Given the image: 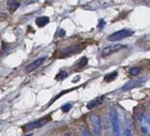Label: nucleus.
<instances>
[{
    "label": "nucleus",
    "mask_w": 150,
    "mask_h": 136,
    "mask_svg": "<svg viewBox=\"0 0 150 136\" xmlns=\"http://www.w3.org/2000/svg\"><path fill=\"white\" fill-rule=\"evenodd\" d=\"M49 23V18L47 16H40L36 20V24L38 25L39 27H44Z\"/></svg>",
    "instance_id": "4468645a"
},
{
    "label": "nucleus",
    "mask_w": 150,
    "mask_h": 136,
    "mask_svg": "<svg viewBox=\"0 0 150 136\" xmlns=\"http://www.w3.org/2000/svg\"><path fill=\"white\" fill-rule=\"evenodd\" d=\"M47 123V119H41V120H38V121H35V122H32V123H29L25 126V128L27 130H34L36 128H40V127L44 126V125Z\"/></svg>",
    "instance_id": "1a4fd4ad"
},
{
    "label": "nucleus",
    "mask_w": 150,
    "mask_h": 136,
    "mask_svg": "<svg viewBox=\"0 0 150 136\" xmlns=\"http://www.w3.org/2000/svg\"><path fill=\"white\" fill-rule=\"evenodd\" d=\"M103 100H104V96H99L97 97V98L93 99V100H91L89 103L87 105V108L89 110H92L94 109V108L98 107V105H100L101 103H103Z\"/></svg>",
    "instance_id": "9d476101"
},
{
    "label": "nucleus",
    "mask_w": 150,
    "mask_h": 136,
    "mask_svg": "<svg viewBox=\"0 0 150 136\" xmlns=\"http://www.w3.org/2000/svg\"><path fill=\"white\" fill-rule=\"evenodd\" d=\"M133 130H134V127H133L132 120L129 116H126V121H125V126H124V136H132L133 135Z\"/></svg>",
    "instance_id": "0eeeda50"
},
{
    "label": "nucleus",
    "mask_w": 150,
    "mask_h": 136,
    "mask_svg": "<svg viewBox=\"0 0 150 136\" xmlns=\"http://www.w3.org/2000/svg\"><path fill=\"white\" fill-rule=\"evenodd\" d=\"M44 61H45V57H40V58L35 59V61H32L31 63H29V65L27 66L26 72H27V73H30V72H33L34 70H36L37 68H39L40 66H41L42 63H44Z\"/></svg>",
    "instance_id": "6e6552de"
},
{
    "label": "nucleus",
    "mask_w": 150,
    "mask_h": 136,
    "mask_svg": "<svg viewBox=\"0 0 150 136\" xmlns=\"http://www.w3.org/2000/svg\"><path fill=\"white\" fill-rule=\"evenodd\" d=\"M117 72H112V73H109L107 75H105L104 77V81L105 82H111L117 78Z\"/></svg>",
    "instance_id": "2eb2a0df"
},
{
    "label": "nucleus",
    "mask_w": 150,
    "mask_h": 136,
    "mask_svg": "<svg viewBox=\"0 0 150 136\" xmlns=\"http://www.w3.org/2000/svg\"><path fill=\"white\" fill-rule=\"evenodd\" d=\"M140 72H141V68H139V67H134V68H132V69L130 70V74H131V75H133V76L138 75Z\"/></svg>",
    "instance_id": "f3484780"
},
{
    "label": "nucleus",
    "mask_w": 150,
    "mask_h": 136,
    "mask_svg": "<svg viewBox=\"0 0 150 136\" xmlns=\"http://www.w3.org/2000/svg\"><path fill=\"white\" fill-rule=\"evenodd\" d=\"M140 122L142 132L146 135H150V115H145V116L143 115Z\"/></svg>",
    "instance_id": "423d86ee"
},
{
    "label": "nucleus",
    "mask_w": 150,
    "mask_h": 136,
    "mask_svg": "<svg viewBox=\"0 0 150 136\" xmlns=\"http://www.w3.org/2000/svg\"><path fill=\"white\" fill-rule=\"evenodd\" d=\"M87 63H88L87 57H82V58L78 61V63L75 66V68H74V69H75L76 71H79V70H82L83 68H85L86 66H87Z\"/></svg>",
    "instance_id": "f8f14e48"
},
{
    "label": "nucleus",
    "mask_w": 150,
    "mask_h": 136,
    "mask_svg": "<svg viewBox=\"0 0 150 136\" xmlns=\"http://www.w3.org/2000/svg\"><path fill=\"white\" fill-rule=\"evenodd\" d=\"M145 80H146V78H144V77L137 78V79L131 80V81H129L128 83H126V84H125L124 86H122V89L124 91L130 90V89H133V88H135V87L140 86V85L142 84L143 82H145Z\"/></svg>",
    "instance_id": "39448f33"
},
{
    "label": "nucleus",
    "mask_w": 150,
    "mask_h": 136,
    "mask_svg": "<svg viewBox=\"0 0 150 136\" xmlns=\"http://www.w3.org/2000/svg\"><path fill=\"white\" fill-rule=\"evenodd\" d=\"M81 136H92V134H91V132L89 130L83 129V130H82V133H81Z\"/></svg>",
    "instance_id": "a211bd4d"
},
{
    "label": "nucleus",
    "mask_w": 150,
    "mask_h": 136,
    "mask_svg": "<svg viewBox=\"0 0 150 136\" xmlns=\"http://www.w3.org/2000/svg\"><path fill=\"white\" fill-rule=\"evenodd\" d=\"M7 4H8V8H9L11 11H14V10H16L18 7H20V5H21L20 1H18V0H8Z\"/></svg>",
    "instance_id": "ddd939ff"
},
{
    "label": "nucleus",
    "mask_w": 150,
    "mask_h": 136,
    "mask_svg": "<svg viewBox=\"0 0 150 136\" xmlns=\"http://www.w3.org/2000/svg\"><path fill=\"white\" fill-rule=\"evenodd\" d=\"M60 33H59V36H63L65 34V32H64V30H60Z\"/></svg>",
    "instance_id": "412c9836"
},
{
    "label": "nucleus",
    "mask_w": 150,
    "mask_h": 136,
    "mask_svg": "<svg viewBox=\"0 0 150 136\" xmlns=\"http://www.w3.org/2000/svg\"><path fill=\"white\" fill-rule=\"evenodd\" d=\"M71 103H67V105H64L62 107V110H63V112H67V110H71Z\"/></svg>",
    "instance_id": "6ab92c4d"
},
{
    "label": "nucleus",
    "mask_w": 150,
    "mask_h": 136,
    "mask_svg": "<svg viewBox=\"0 0 150 136\" xmlns=\"http://www.w3.org/2000/svg\"><path fill=\"white\" fill-rule=\"evenodd\" d=\"M104 25H105V22L103 20H100L99 21V28H102V27H104Z\"/></svg>",
    "instance_id": "aec40b11"
},
{
    "label": "nucleus",
    "mask_w": 150,
    "mask_h": 136,
    "mask_svg": "<svg viewBox=\"0 0 150 136\" xmlns=\"http://www.w3.org/2000/svg\"><path fill=\"white\" fill-rule=\"evenodd\" d=\"M90 123H91V128H92L93 134L95 136L100 135L101 131H102V123H101V119L98 115H92L90 117Z\"/></svg>",
    "instance_id": "7ed1b4c3"
},
{
    "label": "nucleus",
    "mask_w": 150,
    "mask_h": 136,
    "mask_svg": "<svg viewBox=\"0 0 150 136\" xmlns=\"http://www.w3.org/2000/svg\"><path fill=\"white\" fill-rule=\"evenodd\" d=\"M80 50H81V45H74V46H71V47L65 48L62 51V54L63 55L73 54V53H76V52L80 51Z\"/></svg>",
    "instance_id": "9b49d317"
},
{
    "label": "nucleus",
    "mask_w": 150,
    "mask_h": 136,
    "mask_svg": "<svg viewBox=\"0 0 150 136\" xmlns=\"http://www.w3.org/2000/svg\"><path fill=\"white\" fill-rule=\"evenodd\" d=\"M64 136H69V134H65Z\"/></svg>",
    "instance_id": "4be33fe9"
},
{
    "label": "nucleus",
    "mask_w": 150,
    "mask_h": 136,
    "mask_svg": "<svg viewBox=\"0 0 150 136\" xmlns=\"http://www.w3.org/2000/svg\"><path fill=\"white\" fill-rule=\"evenodd\" d=\"M127 46L126 45H122V44H117V45H113V46H107V47L103 48L102 51H101V55L102 56H108V55L115 53L117 51H120L122 49H126Z\"/></svg>",
    "instance_id": "20e7f679"
},
{
    "label": "nucleus",
    "mask_w": 150,
    "mask_h": 136,
    "mask_svg": "<svg viewBox=\"0 0 150 136\" xmlns=\"http://www.w3.org/2000/svg\"><path fill=\"white\" fill-rule=\"evenodd\" d=\"M133 34H134V32L131 31V30H127V29L120 30V31L115 32L113 34L109 35L108 37H107V40H108V41H111V42H115V41H119V40L125 39V38L130 37V36H132Z\"/></svg>",
    "instance_id": "f03ea898"
},
{
    "label": "nucleus",
    "mask_w": 150,
    "mask_h": 136,
    "mask_svg": "<svg viewBox=\"0 0 150 136\" xmlns=\"http://www.w3.org/2000/svg\"><path fill=\"white\" fill-rule=\"evenodd\" d=\"M67 72H64V71H61L60 73H58V75L56 76V80H63L64 78H67Z\"/></svg>",
    "instance_id": "dca6fc26"
},
{
    "label": "nucleus",
    "mask_w": 150,
    "mask_h": 136,
    "mask_svg": "<svg viewBox=\"0 0 150 136\" xmlns=\"http://www.w3.org/2000/svg\"><path fill=\"white\" fill-rule=\"evenodd\" d=\"M110 123L112 128L113 136H122V129L120 124V119L115 109H110Z\"/></svg>",
    "instance_id": "f257e3e1"
}]
</instances>
